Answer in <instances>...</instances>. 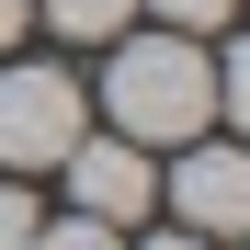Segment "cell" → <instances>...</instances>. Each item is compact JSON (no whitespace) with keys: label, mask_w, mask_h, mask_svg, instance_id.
Returning <instances> with one entry per match:
<instances>
[{"label":"cell","mask_w":250,"mask_h":250,"mask_svg":"<svg viewBox=\"0 0 250 250\" xmlns=\"http://www.w3.org/2000/svg\"><path fill=\"white\" fill-rule=\"evenodd\" d=\"M103 114L114 137L137 148H182L216 125V57H205V34H114V68H103Z\"/></svg>","instance_id":"obj_1"},{"label":"cell","mask_w":250,"mask_h":250,"mask_svg":"<svg viewBox=\"0 0 250 250\" xmlns=\"http://www.w3.org/2000/svg\"><path fill=\"white\" fill-rule=\"evenodd\" d=\"M80 148V80L68 68H0V171H57Z\"/></svg>","instance_id":"obj_2"},{"label":"cell","mask_w":250,"mask_h":250,"mask_svg":"<svg viewBox=\"0 0 250 250\" xmlns=\"http://www.w3.org/2000/svg\"><path fill=\"white\" fill-rule=\"evenodd\" d=\"M57 171H68V205H80V216H103V228H125V216H148V205H159V171H148L137 137H80Z\"/></svg>","instance_id":"obj_3"},{"label":"cell","mask_w":250,"mask_h":250,"mask_svg":"<svg viewBox=\"0 0 250 250\" xmlns=\"http://www.w3.org/2000/svg\"><path fill=\"white\" fill-rule=\"evenodd\" d=\"M171 205H182V228H193V239H239V228H250V159H239V148H193V137H182Z\"/></svg>","instance_id":"obj_4"},{"label":"cell","mask_w":250,"mask_h":250,"mask_svg":"<svg viewBox=\"0 0 250 250\" xmlns=\"http://www.w3.org/2000/svg\"><path fill=\"white\" fill-rule=\"evenodd\" d=\"M34 12H46L68 46H114L125 34V12H137V0H34Z\"/></svg>","instance_id":"obj_5"},{"label":"cell","mask_w":250,"mask_h":250,"mask_svg":"<svg viewBox=\"0 0 250 250\" xmlns=\"http://www.w3.org/2000/svg\"><path fill=\"white\" fill-rule=\"evenodd\" d=\"M23 250H114V228H103V216H68V228L34 216V239H23Z\"/></svg>","instance_id":"obj_6"},{"label":"cell","mask_w":250,"mask_h":250,"mask_svg":"<svg viewBox=\"0 0 250 250\" xmlns=\"http://www.w3.org/2000/svg\"><path fill=\"white\" fill-rule=\"evenodd\" d=\"M148 12L171 23V34H216V23H228V0H148Z\"/></svg>","instance_id":"obj_7"},{"label":"cell","mask_w":250,"mask_h":250,"mask_svg":"<svg viewBox=\"0 0 250 250\" xmlns=\"http://www.w3.org/2000/svg\"><path fill=\"white\" fill-rule=\"evenodd\" d=\"M23 239H34V193H23V182H0V250H23Z\"/></svg>","instance_id":"obj_8"},{"label":"cell","mask_w":250,"mask_h":250,"mask_svg":"<svg viewBox=\"0 0 250 250\" xmlns=\"http://www.w3.org/2000/svg\"><path fill=\"white\" fill-rule=\"evenodd\" d=\"M23 23H34V0H0V46H12V34H23Z\"/></svg>","instance_id":"obj_9"},{"label":"cell","mask_w":250,"mask_h":250,"mask_svg":"<svg viewBox=\"0 0 250 250\" xmlns=\"http://www.w3.org/2000/svg\"><path fill=\"white\" fill-rule=\"evenodd\" d=\"M148 250H216V239H193V228H171V239H148Z\"/></svg>","instance_id":"obj_10"}]
</instances>
